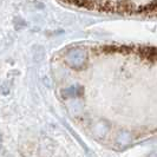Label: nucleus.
<instances>
[{
  "label": "nucleus",
  "instance_id": "f257e3e1",
  "mask_svg": "<svg viewBox=\"0 0 157 157\" xmlns=\"http://www.w3.org/2000/svg\"><path fill=\"white\" fill-rule=\"evenodd\" d=\"M0 147H1V136H0Z\"/></svg>",
  "mask_w": 157,
  "mask_h": 157
}]
</instances>
